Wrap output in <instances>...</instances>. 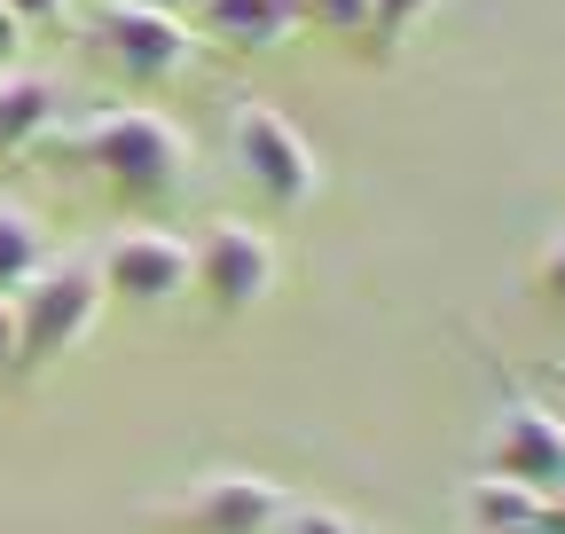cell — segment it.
Here are the masks:
<instances>
[{
	"instance_id": "obj_12",
	"label": "cell",
	"mask_w": 565,
	"mask_h": 534,
	"mask_svg": "<svg viewBox=\"0 0 565 534\" xmlns=\"http://www.w3.org/2000/svg\"><path fill=\"white\" fill-rule=\"evenodd\" d=\"M40 259H47V221L24 205V196H0V299H9Z\"/></svg>"
},
{
	"instance_id": "obj_21",
	"label": "cell",
	"mask_w": 565,
	"mask_h": 534,
	"mask_svg": "<svg viewBox=\"0 0 565 534\" xmlns=\"http://www.w3.org/2000/svg\"><path fill=\"white\" fill-rule=\"evenodd\" d=\"M511 534H542V526H511Z\"/></svg>"
},
{
	"instance_id": "obj_15",
	"label": "cell",
	"mask_w": 565,
	"mask_h": 534,
	"mask_svg": "<svg viewBox=\"0 0 565 534\" xmlns=\"http://www.w3.org/2000/svg\"><path fill=\"white\" fill-rule=\"evenodd\" d=\"M275 534H362V526H353L345 511H330V503H291Z\"/></svg>"
},
{
	"instance_id": "obj_16",
	"label": "cell",
	"mask_w": 565,
	"mask_h": 534,
	"mask_svg": "<svg viewBox=\"0 0 565 534\" xmlns=\"http://www.w3.org/2000/svg\"><path fill=\"white\" fill-rule=\"evenodd\" d=\"M534 284H542V299H557V307H565V228L534 252Z\"/></svg>"
},
{
	"instance_id": "obj_2",
	"label": "cell",
	"mask_w": 565,
	"mask_h": 534,
	"mask_svg": "<svg viewBox=\"0 0 565 534\" xmlns=\"http://www.w3.org/2000/svg\"><path fill=\"white\" fill-rule=\"evenodd\" d=\"M9 307H17V370H32V362H55V354H71V346H87L95 339V322H103V307H110V291H103V276H95V259H40L32 276L9 291Z\"/></svg>"
},
{
	"instance_id": "obj_1",
	"label": "cell",
	"mask_w": 565,
	"mask_h": 534,
	"mask_svg": "<svg viewBox=\"0 0 565 534\" xmlns=\"http://www.w3.org/2000/svg\"><path fill=\"white\" fill-rule=\"evenodd\" d=\"M79 165H95L126 205H158L189 181V142L181 126L150 103H126V110H95L79 126Z\"/></svg>"
},
{
	"instance_id": "obj_5",
	"label": "cell",
	"mask_w": 565,
	"mask_h": 534,
	"mask_svg": "<svg viewBox=\"0 0 565 534\" xmlns=\"http://www.w3.org/2000/svg\"><path fill=\"white\" fill-rule=\"evenodd\" d=\"M189 291H204L221 314H252L275 291V244L252 221H204L189 244Z\"/></svg>"
},
{
	"instance_id": "obj_22",
	"label": "cell",
	"mask_w": 565,
	"mask_h": 534,
	"mask_svg": "<svg viewBox=\"0 0 565 534\" xmlns=\"http://www.w3.org/2000/svg\"><path fill=\"white\" fill-rule=\"evenodd\" d=\"M557 503H565V495H557Z\"/></svg>"
},
{
	"instance_id": "obj_13",
	"label": "cell",
	"mask_w": 565,
	"mask_h": 534,
	"mask_svg": "<svg viewBox=\"0 0 565 534\" xmlns=\"http://www.w3.org/2000/svg\"><path fill=\"white\" fill-rule=\"evenodd\" d=\"M440 9V0H370V24H377V55H393L424 17H433Z\"/></svg>"
},
{
	"instance_id": "obj_7",
	"label": "cell",
	"mask_w": 565,
	"mask_h": 534,
	"mask_svg": "<svg viewBox=\"0 0 565 534\" xmlns=\"http://www.w3.org/2000/svg\"><path fill=\"white\" fill-rule=\"evenodd\" d=\"M479 472H503V480H519L534 495H565V417H550L542 400L511 393L503 409H494V425H487Z\"/></svg>"
},
{
	"instance_id": "obj_4",
	"label": "cell",
	"mask_w": 565,
	"mask_h": 534,
	"mask_svg": "<svg viewBox=\"0 0 565 534\" xmlns=\"http://www.w3.org/2000/svg\"><path fill=\"white\" fill-rule=\"evenodd\" d=\"M87 40H95V55H110L118 72L141 79V87H158V79H173V72L196 63L189 17H166V9H150V0H103Z\"/></svg>"
},
{
	"instance_id": "obj_14",
	"label": "cell",
	"mask_w": 565,
	"mask_h": 534,
	"mask_svg": "<svg viewBox=\"0 0 565 534\" xmlns=\"http://www.w3.org/2000/svg\"><path fill=\"white\" fill-rule=\"evenodd\" d=\"M307 17H315L322 32H345V40H377L370 0H307Z\"/></svg>"
},
{
	"instance_id": "obj_11",
	"label": "cell",
	"mask_w": 565,
	"mask_h": 534,
	"mask_svg": "<svg viewBox=\"0 0 565 534\" xmlns=\"http://www.w3.org/2000/svg\"><path fill=\"white\" fill-rule=\"evenodd\" d=\"M542 503H550V495H534V488H519V480H503V472H471V480H463V526H471V534L542 526Z\"/></svg>"
},
{
	"instance_id": "obj_8",
	"label": "cell",
	"mask_w": 565,
	"mask_h": 534,
	"mask_svg": "<svg viewBox=\"0 0 565 534\" xmlns=\"http://www.w3.org/2000/svg\"><path fill=\"white\" fill-rule=\"evenodd\" d=\"M282 511H291V495L267 472H204L173 503H158V519H173L189 534H275Z\"/></svg>"
},
{
	"instance_id": "obj_6",
	"label": "cell",
	"mask_w": 565,
	"mask_h": 534,
	"mask_svg": "<svg viewBox=\"0 0 565 534\" xmlns=\"http://www.w3.org/2000/svg\"><path fill=\"white\" fill-rule=\"evenodd\" d=\"M95 276L126 307H173L189 291V236H173L158 221H134L95 252Z\"/></svg>"
},
{
	"instance_id": "obj_19",
	"label": "cell",
	"mask_w": 565,
	"mask_h": 534,
	"mask_svg": "<svg viewBox=\"0 0 565 534\" xmlns=\"http://www.w3.org/2000/svg\"><path fill=\"white\" fill-rule=\"evenodd\" d=\"M0 9H17L24 24H40V17H63V9H71V0H0Z\"/></svg>"
},
{
	"instance_id": "obj_3",
	"label": "cell",
	"mask_w": 565,
	"mask_h": 534,
	"mask_svg": "<svg viewBox=\"0 0 565 534\" xmlns=\"http://www.w3.org/2000/svg\"><path fill=\"white\" fill-rule=\"evenodd\" d=\"M228 158H236V173L252 181V196H267L275 213L315 205V189H322L315 142H307V134L282 118L275 103H236V110H228Z\"/></svg>"
},
{
	"instance_id": "obj_20",
	"label": "cell",
	"mask_w": 565,
	"mask_h": 534,
	"mask_svg": "<svg viewBox=\"0 0 565 534\" xmlns=\"http://www.w3.org/2000/svg\"><path fill=\"white\" fill-rule=\"evenodd\" d=\"M150 9H166V17H196V0H150Z\"/></svg>"
},
{
	"instance_id": "obj_10",
	"label": "cell",
	"mask_w": 565,
	"mask_h": 534,
	"mask_svg": "<svg viewBox=\"0 0 565 534\" xmlns=\"http://www.w3.org/2000/svg\"><path fill=\"white\" fill-rule=\"evenodd\" d=\"M63 118V95L40 72H0V150H32L47 142Z\"/></svg>"
},
{
	"instance_id": "obj_17",
	"label": "cell",
	"mask_w": 565,
	"mask_h": 534,
	"mask_svg": "<svg viewBox=\"0 0 565 534\" xmlns=\"http://www.w3.org/2000/svg\"><path fill=\"white\" fill-rule=\"evenodd\" d=\"M17 55H24V17L0 9V72H17Z\"/></svg>"
},
{
	"instance_id": "obj_18",
	"label": "cell",
	"mask_w": 565,
	"mask_h": 534,
	"mask_svg": "<svg viewBox=\"0 0 565 534\" xmlns=\"http://www.w3.org/2000/svg\"><path fill=\"white\" fill-rule=\"evenodd\" d=\"M17 354H24V346H17V307L0 299V370H17Z\"/></svg>"
},
{
	"instance_id": "obj_9",
	"label": "cell",
	"mask_w": 565,
	"mask_h": 534,
	"mask_svg": "<svg viewBox=\"0 0 565 534\" xmlns=\"http://www.w3.org/2000/svg\"><path fill=\"white\" fill-rule=\"evenodd\" d=\"M196 24L221 47H282L307 24V0H196Z\"/></svg>"
}]
</instances>
